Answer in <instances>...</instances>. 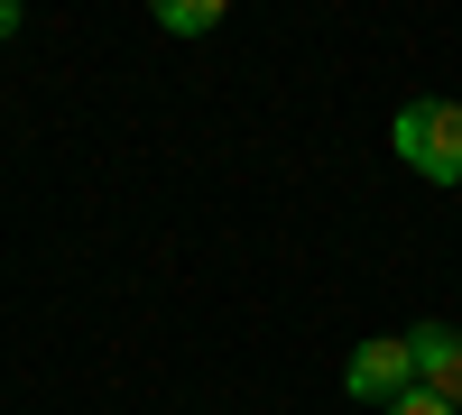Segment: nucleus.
Wrapping results in <instances>:
<instances>
[{"label":"nucleus","mask_w":462,"mask_h":415,"mask_svg":"<svg viewBox=\"0 0 462 415\" xmlns=\"http://www.w3.org/2000/svg\"><path fill=\"white\" fill-rule=\"evenodd\" d=\"M416 388H435L453 415H462V323H416Z\"/></svg>","instance_id":"obj_3"},{"label":"nucleus","mask_w":462,"mask_h":415,"mask_svg":"<svg viewBox=\"0 0 462 415\" xmlns=\"http://www.w3.org/2000/svg\"><path fill=\"white\" fill-rule=\"evenodd\" d=\"M379 415H453V406H444V397H435V388H407V397H398V406H379Z\"/></svg>","instance_id":"obj_5"},{"label":"nucleus","mask_w":462,"mask_h":415,"mask_svg":"<svg viewBox=\"0 0 462 415\" xmlns=\"http://www.w3.org/2000/svg\"><path fill=\"white\" fill-rule=\"evenodd\" d=\"M158 28L167 37H213L222 28V0H158Z\"/></svg>","instance_id":"obj_4"},{"label":"nucleus","mask_w":462,"mask_h":415,"mask_svg":"<svg viewBox=\"0 0 462 415\" xmlns=\"http://www.w3.org/2000/svg\"><path fill=\"white\" fill-rule=\"evenodd\" d=\"M0 37H19V0H0Z\"/></svg>","instance_id":"obj_6"},{"label":"nucleus","mask_w":462,"mask_h":415,"mask_svg":"<svg viewBox=\"0 0 462 415\" xmlns=\"http://www.w3.org/2000/svg\"><path fill=\"white\" fill-rule=\"evenodd\" d=\"M389 139H398V158L426 176V185H462V102L416 93L398 121H389Z\"/></svg>","instance_id":"obj_1"},{"label":"nucleus","mask_w":462,"mask_h":415,"mask_svg":"<svg viewBox=\"0 0 462 415\" xmlns=\"http://www.w3.org/2000/svg\"><path fill=\"white\" fill-rule=\"evenodd\" d=\"M342 388H352L361 406H398V397L416 388V342H407V332H379V342H361L352 369H342Z\"/></svg>","instance_id":"obj_2"}]
</instances>
